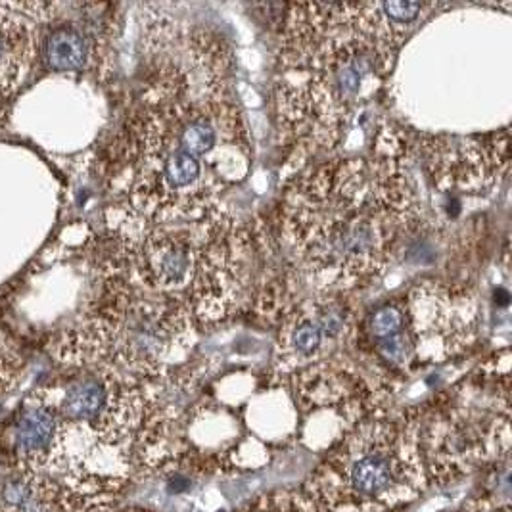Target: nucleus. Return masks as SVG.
Segmentation results:
<instances>
[{
    "mask_svg": "<svg viewBox=\"0 0 512 512\" xmlns=\"http://www.w3.org/2000/svg\"><path fill=\"white\" fill-rule=\"evenodd\" d=\"M240 512H325L307 493L279 491L261 495Z\"/></svg>",
    "mask_w": 512,
    "mask_h": 512,
    "instance_id": "nucleus-9",
    "label": "nucleus"
},
{
    "mask_svg": "<svg viewBox=\"0 0 512 512\" xmlns=\"http://www.w3.org/2000/svg\"><path fill=\"white\" fill-rule=\"evenodd\" d=\"M344 311L338 305H319L298 313L284 330V348L298 357L317 355L325 340L336 338L344 330Z\"/></svg>",
    "mask_w": 512,
    "mask_h": 512,
    "instance_id": "nucleus-8",
    "label": "nucleus"
},
{
    "mask_svg": "<svg viewBox=\"0 0 512 512\" xmlns=\"http://www.w3.org/2000/svg\"><path fill=\"white\" fill-rule=\"evenodd\" d=\"M56 6L45 2H0V106L22 83L39 50V27Z\"/></svg>",
    "mask_w": 512,
    "mask_h": 512,
    "instance_id": "nucleus-4",
    "label": "nucleus"
},
{
    "mask_svg": "<svg viewBox=\"0 0 512 512\" xmlns=\"http://www.w3.org/2000/svg\"><path fill=\"white\" fill-rule=\"evenodd\" d=\"M104 512H154L150 511V509H140V507H127V509H116V505L112 507V509H108V511Z\"/></svg>",
    "mask_w": 512,
    "mask_h": 512,
    "instance_id": "nucleus-13",
    "label": "nucleus"
},
{
    "mask_svg": "<svg viewBox=\"0 0 512 512\" xmlns=\"http://www.w3.org/2000/svg\"><path fill=\"white\" fill-rule=\"evenodd\" d=\"M66 422L41 390L25 399L12 420L10 449L18 474L54 476L64 457Z\"/></svg>",
    "mask_w": 512,
    "mask_h": 512,
    "instance_id": "nucleus-3",
    "label": "nucleus"
},
{
    "mask_svg": "<svg viewBox=\"0 0 512 512\" xmlns=\"http://www.w3.org/2000/svg\"><path fill=\"white\" fill-rule=\"evenodd\" d=\"M422 10H424V4H420V2H386V4H382V12L386 14V18L397 25L415 22L422 14Z\"/></svg>",
    "mask_w": 512,
    "mask_h": 512,
    "instance_id": "nucleus-11",
    "label": "nucleus"
},
{
    "mask_svg": "<svg viewBox=\"0 0 512 512\" xmlns=\"http://www.w3.org/2000/svg\"><path fill=\"white\" fill-rule=\"evenodd\" d=\"M116 497L85 495L47 474H18L0 482V512H104Z\"/></svg>",
    "mask_w": 512,
    "mask_h": 512,
    "instance_id": "nucleus-5",
    "label": "nucleus"
},
{
    "mask_svg": "<svg viewBox=\"0 0 512 512\" xmlns=\"http://www.w3.org/2000/svg\"><path fill=\"white\" fill-rule=\"evenodd\" d=\"M194 267V254L187 238L169 233H152L140 252L142 279L163 292L183 286Z\"/></svg>",
    "mask_w": 512,
    "mask_h": 512,
    "instance_id": "nucleus-6",
    "label": "nucleus"
},
{
    "mask_svg": "<svg viewBox=\"0 0 512 512\" xmlns=\"http://www.w3.org/2000/svg\"><path fill=\"white\" fill-rule=\"evenodd\" d=\"M41 62L54 73H79L93 64L96 56V35L91 25L66 20L48 27L39 37Z\"/></svg>",
    "mask_w": 512,
    "mask_h": 512,
    "instance_id": "nucleus-7",
    "label": "nucleus"
},
{
    "mask_svg": "<svg viewBox=\"0 0 512 512\" xmlns=\"http://www.w3.org/2000/svg\"><path fill=\"white\" fill-rule=\"evenodd\" d=\"M16 373H18V365L0 350V394L12 384Z\"/></svg>",
    "mask_w": 512,
    "mask_h": 512,
    "instance_id": "nucleus-12",
    "label": "nucleus"
},
{
    "mask_svg": "<svg viewBox=\"0 0 512 512\" xmlns=\"http://www.w3.org/2000/svg\"><path fill=\"white\" fill-rule=\"evenodd\" d=\"M419 436L386 419L359 422L311 474L305 493L325 512H384L428 486Z\"/></svg>",
    "mask_w": 512,
    "mask_h": 512,
    "instance_id": "nucleus-2",
    "label": "nucleus"
},
{
    "mask_svg": "<svg viewBox=\"0 0 512 512\" xmlns=\"http://www.w3.org/2000/svg\"><path fill=\"white\" fill-rule=\"evenodd\" d=\"M392 179L346 162L336 171L321 167L305 183L292 219L298 250L317 275L353 282L382 267L405 208Z\"/></svg>",
    "mask_w": 512,
    "mask_h": 512,
    "instance_id": "nucleus-1",
    "label": "nucleus"
},
{
    "mask_svg": "<svg viewBox=\"0 0 512 512\" xmlns=\"http://www.w3.org/2000/svg\"><path fill=\"white\" fill-rule=\"evenodd\" d=\"M405 321L407 313L401 305H384L378 311H374L369 321V332L374 342H380L405 330Z\"/></svg>",
    "mask_w": 512,
    "mask_h": 512,
    "instance_id": "nucleus-10",
    "label": "nucleus"
}]
</instances>
